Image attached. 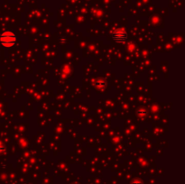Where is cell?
Segmentation results:
<instances>
[{
    "label": "cell",
    "mask_w": 185,
    "mask_h": 184,
    "mask_svg": "<svg viewBox=\"0 0 185 184\" xmlns=\"http://www.w3.org/2000/svg\"><path fill=\"white\" fill-rule=\"evenodd\" d=\"M17 37L14 32L6 31L0 34V44L4 48H12L15 45Z\"/></svg>",
    "instance_id": "6da1fadb"
},
{
    "label": "cell",
    "mask_w": 185,
    "mask_h": 184,
    "mask_svg": "<svg viewBox=\"0 0 185 184\" xmlns=\"http://www.w3.org/2000/svg\"><path fill=\"white\" fill-rule=\"evenodd\" d=\"M131 184H143V182L140 180H137V179H136V180H134Z\"/></svg>",
    "instance_id": "3957f363"
},
{
    "label": "cell",
    "mask_w": 185,
    "mask_h": 184,
    "mask_svg": "<svg viewBox=\"0 0 185 184\" xmlns=\"http://www.w3.org/2000/svg\"><path fill=\"white\" fill-rule=\"evenodd\" d=\"M112 38L116 43H125L128 40V35L126 32L123 30L115 31L112 34Z\"/></svg>",
    "instance_id": "7a4b0ae2"
},
{
    "label": "cell",
    "mask_w": 185,
    "mask_h": 184,
    "mask_svg": "<svg viewBox=\"0 0 185 184\" xmlns=\"http://www.w3.org/2000/svg\"><path fill=\"white\" fill-rule=\"evenodd\" d=\"M2 150H4V147H3V145L0 144V151H2Z\"/></svg>",
    "instance_id": "277c9868"
}]
</instances>
